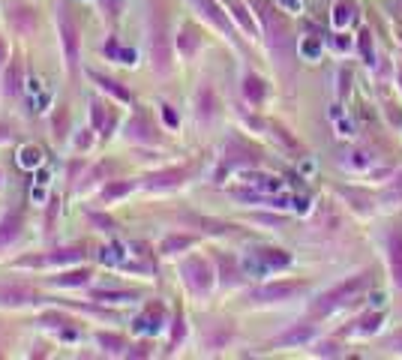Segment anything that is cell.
Masks as SVG:
<instances>
[{
  "label": "cell",
  "mask_w": 402,
  "mask_h": 360,
  "mask_svg": "<svg viewBox=\"0 0 402 360\" xmlns=\"http://www.w3.org/2000/svg\"><path fill=\"white\" fill-rule=\"evenodd\" d=\"M240 180L246 183V186H252V189H258V192H264V195H276V192H282L285 189V183L279 180V177H273V174H261V171H243L240 174Z\"/></svg>",
  "instance_id": "6da1fadb"
},
{
  "label": "cell",
  "mask_w": 402,
  "mask_h": 360,
  "mask_svg": "<svg viewBox=\"0 0 402 360\" xmlns=\"http://www.w3.org/2000/svg\"><path fill=\"white\" fill-rule=\"evenodd\" d=\"M60 33H63V48H66V60L75 69L78 63V30L72 24V18L66 15V9H60Z\"/></svg>",
  "instance_id": "7a4b0ae2"
},
{
  "label": "cell",
  "mask_w": 402,
  "mask_h": 360,
  "mask_svg": "<svg viewBox=\"0 0 402 360\" xmlns=\"http://www.w3.org/2000/svg\"><path fill=\"white\" fill-rule=\"evenodd\" d=\"M30 300H36V291L24 288V285H0V303L18 306V303H30Z\"/></svg>",
  "instance_id": "3957f363"
},
{
  "label": "cell",
  "mask_w": 402,
  "mask_h": 360,
  "mask_svg": "<svg viewBox=\"0 0 402 360\" xmlns=\"http://www.w3.org/2000/svg\"><path fill=\"white\" fill-rule=\"evenodd\" d=\"M42 162H45V156H42V147H36V144H24V147L18 150V165H21L24 171L42 168Z\"/></svg>",
  "instance_id": "277c9868"
},
{
  "label": "cell",
  "mask_w": 402,
  "mask_h": 360,
  "mask_svg": "<svg viewBox=\"0 0 402 360\" xmlns=\"http://www.w3.org/2000/svg\"><path fill=\"white\" fill-rule=\"evenodd\" d=\"M90 78L99 84L105 93H111V96L117 99V102H126V105H132V93L126 90V87H120L117 81H111V78H102V75H96V72H90Z\"/></svg>",
  "instance_id": "5b68a950"
},
{
  "label": "cell",
  "mask_w": 402,
  "mask_h": 360,
  "mask_svg": "<svg viewBox=\"0 0 402 360\" xmlns=\"http://www.w3.org/2000/svg\"><path fill=\"white\" fill-rule=\"evenodd\" d=\"M9 21H12V27L18 33H30L36 27V15L30 9H24V6H18V9H12L9 12Z\"/></svg>",
  "instance_id": "8992f818"
},
{
  "label": "cell",
  "mask_w": 402,
  "mask_h": 360,
  "mask_svg": "<svg viewBox=\"0 0 402 360\" xmlns=\"http://www.w3.org/2000/svg\"><path fill=\"white\" fill-rule=\"evenodd\" d=\"M18 228H21V216L18 213H6L0 219V246H6L9 240L18 237Z\"/></svg>",
  "instance_id": "52a82bcc"
},
{
  "label": "cell",
  "mask_w": 402,
  "mask_h": 360,
  "mask_svg": "<svg viewBox=\"0 0 402 360\" xmlns=\"http://www.w3.org/2000/svg\"><path fill=\"white\" fill-rule=\"evenodd\" d=\"M300 54L306 57V60H318V57H321V42L312 39V36L300 39Z\"/></svg>",
  "instance_id": "ba28073f"
},
{
  "label": "cell",
  "mask_w": 402,
  "mask_h": 360,
  "mask_svg": "<svg viewBox=\"0 0 402 360\" xmlns=\"http://www.w3.org/2000/svg\"><path fill=\"white\" fill-rule=\"evenodd\" d=\"M87 279H90L87 270H75V273H66V276H57L54 285H84Z\"/></svg>",
  "instance_id": "9c48e42d"
},
{
  "label": "cell",
  "mask_w": 402,
  "mask_h": 360,
  "mask_svg": "<svg viewBox=\"0 0 402 360\" xmlns=\"http://www.w3.org/2000/svg\"><path fill=\"white\" fill-rule=\"evenodd\" d=\"M126 135H129V138H138V141H150V132H147V126H144V120H141V117L129 120Z\"/></svg>",
  "instance_id": "30bf717a"
},
{
  "label": "cell",
  "mask_w": 402,
  "mask_h": 360,
  "mask_svg": "<svg viewBox=\"0 0 402 360\" xmlns=\"http://www.w3.org/2000/svg\"><path fill=\"white\" fill-rule=\"evenodd\" d=\"M333 129H336V138H354V120L351 117H339V120H333Z\"/></svg>",
  "instance_id": "8fae6325"
},
{
  "label": "cell",
  "mask_w": 402,
  "mask_h": 360,
  "mask_svg": "<svg viewBox=\"0 0 402 360\" xmlns=\"http://www.w3.org/2000/svg\"><path fill=\"white\" fill-rule=\"evenodd\" d=\"M132 189V183L129 180H120V183H111V186H105V192H102V198L105 201H111V198H120V195H126Z\"/></svg>",
  "instance_id": "7c38bea8"
},
{
  "label": "cell",
  "mask_w": 402,
  "mask_h": 360,
  "mask_svg": "<svg viewBox=\"0 0 402 360\" xmlns=\"http://www.w3.org/2000/svg\"><path fill=\"white\" fill-rule=\"evenodd\" d=\"M93 300H108V303H123V300H132V294H126V291H93Z\"/></svg>",
  "instance_id": "4fadbf2b"
},
{
  "label": "cell",
  "mask_w": 402,
  "mask_h": 360,
  "mask_svg": "<svg viewBox=\"0 0 402 360\" xmlns=\"http://www.w3.org/2000/svg\"><path fill=\"white\" fill-rule=\"evenodd\" d=\"M114 249H117V246H114ZM114 249H111V246H102V249H99V261L108 264V267L120 264V258H123V255H120V252H114Z\"/></svg>",
  "instance_id": "5bb4252c"
},
{
  "label": "cell",
  "mask_w": 402,
  "mask_h": 360,
  "mask_svg": "<svg viewBox=\"0 0 402 360\" xmlns=\"http://www.w3.org/2000/svg\"><path fill=\"white\" fill-rule=\"evenodd\" d=\"M90 108H93V123H96V126H99V129H105V126H108V123H111V117H108V114H105V111H102V105H99V102H96V99H93V102H90Z\"/></svg>",
  "instance_id": "9a60e30c"
},
{
  "label": "cell",
  "mask_w": 402,
  "mask_h": 360,
  "mask_svg": "<svg viewBox=\"0 0 402 360\" xmlns=\"http://www.w3.org/2000/svg\"><path fill=\"white\" fill-rule=\"evenodd\" d=\"M99 345H102V348H108V351H117V348L123 345V339H120V336H114V333H102Z\"/></svg>",
  "instance_id": "2e32d148"
},
{
  "label": "cell",
  "mask_w": 402,
  "mask_h": 360,
  "mask_svg": "<svg viewBox=\"0 0 402 360\" xmlns=\"http://www.w3.org/2000/svg\"><path fill=\"white\" fill-rule=\"evenodd\" d=\"M291 210H294L297 216H306V213L312 210V201H309V198H303V195H294V201H291Z\"/></svg>",
  "instance_id": "e0dca14e"
},
{
  "label": "cell",
  "mask_w": 402,
  "mask_h": 360,
  "mask_svg": "<svg viewBox=\"0 0 402 360\" xmlns=\"http://www.w3.org/2000/svg\"><path fill=\"white\" fill-rule=\"evenodd\" d=\"M369 306L372 309H384L387 306V291H372L369 294Z\"/></svg>",
  "instance_id": "ac0fdd59"
},
{
  "label": "cell",
  "mask_w": 402,
  "mask_h": 360,
  "mask_svg": "<svg viewBox=\"0 0 402 360\" xmlns=\"http://www.w3.org/2000/svg\"><path fill=\"white\" fill-rule=\"evenodd\" d=\"M27 93H30V99L42 93V78H39V75H30V78H27Z\"/></svg>",
  "instance_id": "d6986e66"
},
{
  "label": "cell",
  "mask_w": 402,
  "mask_h": 360,
  "mask_svg": "<svg viewBox=\"0 0 402 360\" xmlns=\"http://www.w3.org/2000/svg\"><path fill=\"white\" fill-rule=\"evenodd\" d=\"M297 174H300V177H312V174H315V159H300Z\"/></svg>",
  "instance_id": "ffe728a7"
},
{
  "label": "cell",
  "mask_w": 402,
  "mask_h": 360,
  "mask_svg": "<svg viewBox=\"0 0 402 360\" xmlns=\"http://www.w3.org/2000/svg\"><path fill=\"white\" fill-rule=\"evenodd\" d=\"M162 117H165V123L171 126V129H177V123H180V120H177V114H174V108H171V105H162Z\"/></svg>",
  "instance_id": "44dd1931"
},
{
  "label": "cell",
  "mask_w": 402,
  "mask_h": 360,
  "mask_svg": "<svg viewBox=\"0 0 402 360\" xmlns=\"http://www.w3.org/2000/svg\"><path fill=\"white\" fill-rule=\"evenodd\" d=\"M90 222L99 225V228H111V225H114V222H111L108 216H102V213H90Z\"/></svg>",
  "instance_id": "7402d4cb"
},
{
  "label": "cell",
  "mask_w": 402,
  "mask_h": 360,
  "mask_svg": "<svg viewBox=\"0 0 402 360\" xmlns=\"http://www.w3.org/2000/svg\"><path fill=\"white\" fill-rule=\"evenodd\" d=\"M117 60H120V63H129V66H132V63H135V51H132V48H120Z\"/></svg>",
  "instance_id": "603a6c76"
},
{
  "label": "cell",
  "mask_w": 402,
  "mask_h": 360,
  "mask_svg": "<svg viewBox=\"0 0 402 360\" xmlns=\"http://www.w3.org/2000/svg\"><path fill=\"white\" fill-rule=\"evenodd\" d=\"M102 51H105V54H108L111 60H117V54H120V48H117V42H114V39H111V42H108V45H105Z\"/></svg>",
  "instance_id": "cb8c5ba5"
},
{
  "label": "cell",
  "mask_w": 402,
  "mask_h": 360,
  "mask_svg": "<svg viewBox=\"0 0 402 360\" xmlns=\"http://www.w3.org/2000/svg\"><path fill=\"white\" fill-rule=\"evenodd\" d=\"M186 243H189V240H186V237H177V240H165V246H162V249H174V246H186Z\"/></svg>",
  "instance_id": "d4e9b609"
},
{
  "label": "cell",
  "mask_w": 402,
  "mask_h": 360,
  "mask_svg": "<svg viewBox=\"0 0 402 360\" xmlns=\"http://www.w3.org/2000/svg\"><path fill=\"white\" fill-rule=\"evenodd\" d=\"M48 180H51V174H48L45 168H39V174H36V183H39V186H48Z\"/></svg>",
  "instance_id": "484cf974"
},
{
  "label": "cell",
  "mask_w": 402,
  "mask_h": 360,
  "mask_svg": "<svg viewBox=\"0 0 402 360\" xmlns=\"http://www.w3.org/2000/svg\"><path fill=\"white\" fill-rule=\"evenodd\" d=\"M330 120H339V117H345V111H342V105H330Z\"/></svg>",
  "instance_id": "4316f807"
},
{
  "label": "cell",
  "mask_w": 402,
  "mask_h": 360,
  "mask_svg": "<svg viewBox=\"0 0 402 360\" xmlns=\"http://www.w3.org/2000/svg\"><path fill=\"white\" fill-rule=\"evenodd\" d=\"M15 78H18V75H15V66H12V69H9V75H6V84H9V90H15V87H18V84H15Z\"/></svg>",
  "instance_id": "83f0119b"
},
{
  "label": "cell",
  "mask_w": 402,
  "mask_h": 360,
  "mask_svg": "<svg viewBox=\"0 0 402 360\" xmlns=\"http://www.w3.org/2000/svg\"><path fill=\"white\" fill-rule=\"evenodd\" d=\"M30 198H34V201H39V204H42V201H45V189H42V186H39V189H34V192H30Z\"/></svg>",
  "instance_id": "f1b7e54d"
},
{
  "label": "cell",
  "mask_w": 402,
  "mask_h": 360,
  "mask_svg": "<svg viewBox=\"0 0 402 360\" xmlns=\"http://www.w3.org/2000/svg\"><path fill=\"white\" fill-rule=\"evenodd\" d=\"M48 102H51V93H42V96H39V105H42V108H45ZM42 108H39V111H42Z\"/></svg>",
  "instance_id": "f546056e"
},
{
  "label": "cell",
  "mask_w": 402,
  "mask_h": 360,
  "mask_svg": "<svg viewBox=\"0 0 402 360\" xmlns=\"http://www.w3.org/2000/svg\"><path fill=\"white\" fill-rule=\"evenodd\" d=\"M6 60V45H3V39H0V63Z\"/></svg>",
  "instance_id": "4dcf8cb0"
}]
</instances>
